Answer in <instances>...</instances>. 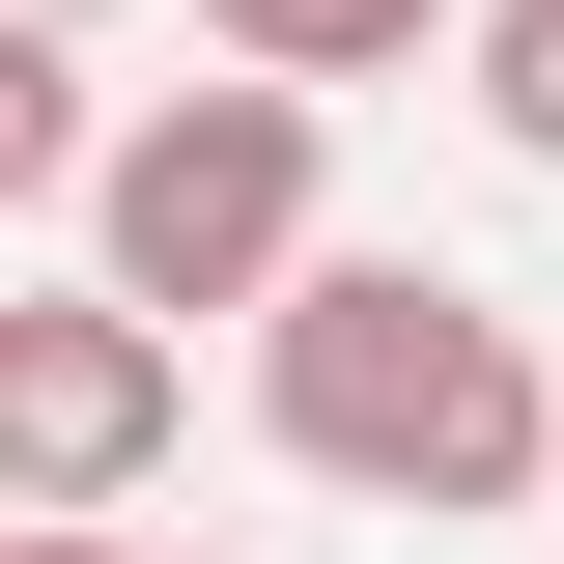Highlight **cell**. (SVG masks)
Returning a JSON list of instances; mask_svg holds the SVG:
<instances>
[{
    "mask_svg": "<svg viewBox=\"0 0 564 564\" xmlns=\"http://www.w3.org/2000/svg\"><path fill=\"white\" fill-rule=\"evenodd\" d=\"M0 564H226V536H113V508H0Z\"/></svg>",
    "mask_w": 564,
    "mask_h": 564,
    "instance_id": "7",
    "label": "cell"
},
{
    "mask_svg": "<svg viewBox=\"0 0 564 564\" xmlns=\"http://www.w3.org/2000/svg\"><path fill=\"white\" fill-rule=\"evenodd\" d=\"M198 57H254V85H395V57H452V0H198Z\"/></svg>",
    "mask_w": 564,
    "mask_h": 564,
    "instance_id": "4",
    "label": "cell"
},
{
    "mask_svg": "<svg viewBox=\"0 0 564 564\" xmlns=\"http://www.w3.org/2000/svg\"><path fill=\"white\" fill-rule=\"evenodd\" d=\"M254 423H282V480H339V508H536V423H564V367H536V311L508 282H452V254H311L254 282Z\"/></svg>",
    "mask_w": 564,
    "mask_h": 564,
    "instance_id": "1",
    "label": "cell"
},
{
    "mask_svg": "<svg viewBox=\"0 0 564 564\" xmlns=\"http://www.w3.org/2000/svg\"><path fill=\"white\" fill-rule=\"evenodd\" d=\"M85 282H113V311H170V339H198V311H254L282 254H311V226H339V85H141V113H85Z\"/></svg>",
    "mask_w": 564,
    "mask_h": 564,
    "instance_id": "2",
    "label": "cell"
},
{
    "mask_svg": "<svg viewBox=\"0 0 564 564\" xmlns=\"http://www.w3.org/2000/svg\"><path fill=\"white\" fill-rule=\"evenodd\" d=\"M198 423V339L113 282H0V508H141Z\"/></svg>",
    "mask_w": 564,
    "mask_h": 564,
    "instance_id": "3",
    "label": "cell"
},
{
    "mask_svg": "<svg viewBox=\"0 0 564 564\" xmlns=\"http://www.w3.org/2000/svg\"><path fill=\"white\" fill-rule=\"evenodd\" d=\"M536 536H564V423H536Z\"/></svg>",
    "mask_w": 564,
    "mask_h": 564,
    "instance_id": "8",
    "label": "cell"
},
{
    "mask_svg": "<svg viewBox=\"0 0 564 564\" xmlns=\"http://www.w3.org/2000/svg\"><path fill=\"white\" fill-rule=\"evenodd\" d=\"M85 113H113V85H85V29H29V0H0V226L85 198Z\"/></svg>",
    "mask_w": 564,
    "mask_h": 564,
    "instance_id": "5",
    "label": "cell"
},
{
    "mask_svg": "<svg viewBox=\"0 0 564 564\" xmlns=\"http://www.w3.org/2000/svg\"><path fill=\"white\" fill-rule=\"evenodd\" d=\"M29 29H113V0H29Z\"/></svg>",
    "mask_w": 564,
    "mask_h": 564,
    "instance_id": "9",
    "label": "cell"
},
{
    "mask_svg": "<svg viewBox=\"0 0 564 564\" xmlns=\"http://www.w3.org/2000/svg\"><path fill=\"white\" fill-rule=\"evenodd\" d=\"M452 113L508 170H564V0H452Z\"/></svg>",
    "mask_w": 564,
    "mask_h": 564,
    "instance_id": "6",
    "label": "cell"
}]
</instances>
